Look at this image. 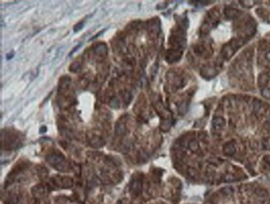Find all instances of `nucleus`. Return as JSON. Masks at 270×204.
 <instances>
[{
  "label": "nucleus",
  "mask_w": 270,
  "mask_h": 204,
  "mask_svg": "<svg viewBox=\"0 0 270 204\" xmlns=\"http://www.w3.org/2000/svg\"><path fill=\"white\" fill-rule=\"evenodd\" d=\"M269 75L268 73H263L259 75L258 82L260 86H264L269 82Z\"/></svg>",
  "instance_id": "nucleus-7"
},
{
  "label": "nucleus",
  "mask_w": 270,
  "mask_h": 204,
  "mask_svg": "<svg viewBox=\"0 0 270 204\" xmlns=\"http://www.w3.org/2000/svg\"><path fill=\"white\" fill-rule=\"evenodd\" d=\"M18 198L17 196L13 195L12 197H10V198L8 201V204H18Z\"/></svg>",
  "instance_id": "nucleus-14"
},
{
  "label": "nucleus",
  "mask_w": 270,
  "mask_h": 204,
  "mask_svg": "<svg viewBox=\"0 0 270 204\" xmlns=\"http://www.w3.org/2000/svg\"><path fill=\"white\" fill-rule=\"evenodd\" d=\"M263 96L266 98H270V89L264 88L263 91Z\"/></svg>",
  "instance_id": "nucleus-16"
},
{
  "label": "nucleus",
  "mask_w": 270,
  "mask_h": 204,
  "mask_svg": "<svg viewBox=\"0 0 270 204\" xmlns=\"http://www.w3.org/2000/svg\"><path fill=\"white\" fill-rule=\"evenodd\" d=\"M213 127L214 129L216 130H220L223 129L225 125V120H224L221 117H216L213 120Z\"/></svg>",
  "instance_id": "nucleus-3"
},
{
  "label": "nucleus",
  "mask_w": 270,
  "mask_h": 204,
  "mask_svg": "<svg viewBox=\"0 0 270 204\" xmlns=\"http://www.w3.org/2000/svg\"><path fill=\"white\" fill-rule=\"evenodd\" d=\"M238 14H239V11L234 9H227L225 12V15L227 16V18H235V17H236L238 15Z\"/></svg>",
  "instance_id": "nucleus-11"
},
{
  "label": "nucleus",
  "mask_w": 270,
  "mask_h": 204,
  "mask_svg": "<svg viewBox=\"0 0 270 204\" xmlns=\"http://www.w3.org/2000/svg\"><path fill=\"white\" fill-rule=\"evenodd\" d=\"M106 47L104 46V45H102V46H99L97 48V52L98 54H101V53H104V52H106Z\"/></svg>",
  "instance_id": "nucleus-15"
},
{
  "label": "nucleus",
  "mask_w": 270,
  "mask_h": 204,
  "mask_svg": "<svg viewBox=\"0 0 270 204\" xmlns=\"http://www.w3.org/2000/svg\"><path fill=\"white\" fill-rule=\"evenodd\" d=\"M25 166H26V164H17L16 167L13 169V171L9 173V175L8 176V178H7V183H8V182H9V183H11L12 181L16 177V176L18 175V173H20L22 169L25 168Z\"/></svg>",
  "instance_id": "nucleus-2"
},
{
  "label": "nucleus",
  "mask_w": 270,
  "mask_h": 204,
  "mask_svg": "<svg viewBox=\"0 0 270 204\" xmlns=\"http://www.w3.org/2000/svg\"><path fill=\"white\" fill-rule=\"evenodd\" d=\"M83 24H84V23H83L82 22H79V23H77V25L75 26V27H74V31H75V32L80 31V30H81V29H82V28L83 27V26H84Z\"/></svg>",
  "instance_id": "nucleus-17"
},
{
  "label": "nucleus",
  "mask_w": 270,
  "mask_h": 204,
  "mask_svg": "<svg viewBox=\"0 0 270 204\" xmlns=\"http://www.w3.org/2000/svg\"><path fill=\"white\" fill-rule=\"evenodd\" d=\"M13 55H14V54H13V55H11V53H9V55H7V59H8V60H9V59H11V58H12L13 57Z\"/></svg>",
  "instance_id": "nucleus-22"
},
{
  "label": "nucleus",
  "mask_w": 270,
  "mask_h": 204,
  "mask_svg": "<svg viewBox=\"0 0 270 204\" xmlns=\"http://www.w3.org/2000/svg\"><path fill=\"white\" fill-rule=\"evenodd\" d=\"M186 103H183L182 105H180V106L179 108V111H180V114H184V113H186Z\"/></svg>",
  "instance_id": "nucleus-18"
},
{
  "label": "nucleus",
  "mask_w": 270,
  "mask_h": 204,
  "mask_svg": "<svg viewBox=\"0 0 270 204\" xmlns=\"http://www.w3.org/2000/svg\"><path fill=\"white\" fill-rule=\"evenodd\" d=\"M59 185H61L62 187L64 188H69L72 186V179L68 177H64L61 179V181L59 182Z\"/></svg>",
  "instance_id": "nucleus-6"
},
{
  "label": "nucleus",
  "mask_w": 270,
  "mask_h": 204,
  "mask_svg": "<svg viewBox=\"0 0 270 204\" xmlns=\"http://www.w3.org/2000/svg\"><path fill=\"white\" fill-rule=\"evenodd\" d=\"M32 194L36 198H40L44 194V187L43 186H35L32 188Z\"/></svg>",
  "instance_id": "nucleus-8"
},
{
  "label": "nucleus",
  "mask_w": 270,
  "mask_h": 204,
  "mask_svg": "<svg viewBox=\"0 0 270 204\" xmlns=\"http://www.w3.org/2000/svg\"><path fill=\"white\" fill-rule=\"evenodd\" d=\"M189 147H190V149H191L192 151H196L197 149H199V144H198L197 141H195V140H192V141L190 143Z\"/></svg>",
  "instance_id": "nucleus-13"
},
{
  "label": "nucleus",
  "mask_w": 270,
  "mask_h": 204,
  "mask_svg": "<svg viewBox=\"0 0 270 204\" xmlns=\"http://www.w3.org/2000/svg\"><path fill=\"white\" fill-rule=\"evenodd\" d=\"M224 152L227 155H232L235 152V145L234 143L230 142L227 143L224 146Z\"/></svg>",
  "instance_id": "nucleus-5"
},
{
  "label": "nucleus",
  "mask_w": 270,
  "mask_h": 204,
  "mask_svg": "<svg viewBox=\"0 0 270 204\" xmlns=\"http://www.w3.org/2000/svg\"><path fill=\"white\" fill-rule=\"evenodd\" d=\"M264 147H265L267 149H270V138L267 139L264 142Z\"/></svg>",
  "instance_id": "nucleus-19"
},
{
  "label": "nucleus",
  "mask_w": 270,
  "mask_h": 204,
  "mask_svg": "<svg viewBox=\"0 0 270 204\" xmlns=\"http://www.w3.org/2000/svg\"><path fill=\"white\" fill-rule=\"evenodd\" d=\"M47 160L49 164L53 165L56 169L61 172H66L68 167L66 163H64V157L61 154H52L47 157Z\"/></svg>",
  "instance_id": "nucleus-1"
},
{
  "label": "nucleus",
  "mask_w": 270,
  "mask_h": 204,
  "mask_svg": "<svg viewBox=\"0 0 270 204\" xmlns=\"http://www.w3.org/2000/svg\"><path fill=\"white\" fill-rule=\"evenodd\" d=\"M266 59H267L268 61H269L270 62V51L269 52H268L266 53Z\"/></svg>",
  "instance_id": "nucleus-21"
},
{
  "label": "nucleus",
  "mask_w": 270,
  "mask_h": 204,
  "mask_svg": "<svg viewBox=\"0 0 270 204\" xmlns=\"http://www.w3.org/2000/svg\"><path fill=\"white\" fill-rule=\"evenodd\" d=\"M90 143L94 147H102L104 144V141L102 140L101 138L99 137H93L91 139Z\"/></svg>",
  "instance_id": "nucleus-9"
},
{
  "label": "nucleus",
  "mask_w": 270,
  "mask_h": 204,
  "mask_svg": "<svg viewBox=\"0 0 270 204\" xmlns=\"http://www.w3.org/2000/svg\"><path fill=\"white\" fill-rule=\"evenodd\" d=\"M189 173L191 174V176H193V177H195V175H196V172H195L194 169H190L189 170Z\"/></svg>",
  "instance_id": "nucleus-20"
},
{
  "label": "nucleus",
  "mask_w": 270,
  "mask_h": 204,
  "mask_svg": "<svg viewBox=\"0 0 270 204\" xmlns=\"http://www.w3.org/2000/svg\"><path fill=\"white\" fill-rule=\"evenodd\" d=\"M141 189V182L139 179H135L133 180L131 184V191L135 194H138Z\"/></svg>",
  "instance_id": "nucleus-4"
},
{
  "label": "nucleus",
  "mask_w": 270,
  "mask_h": 204,
  "mask_svg": "<svg viewBox=\"0 0 270 204\" xmlns=\"http://www.w3.org/2000/svg\"><path fill=\"white\" fill-rule=\"evenodd\" d=\"M126 132V126L122 123L116 124V135H122Z\"/></svg>",
  "instance_id": "nucleus-10"
},
{
  "label": "nucleus",
  "mask_w": 270,
  "mask_h": 204,
  "mask_svg": "<svg viewBox=\"0 0 270 204\" xmlns=\"http://www.w3.org/2000/svg\"><path fill=\"white\" fill-rule=\"evenodd\" d=\"M170 125H171V123H170V120H164L161 124H160V128L162 130H168L170 128Z\"/></svg>",
  "instance_id": "nucleus-12"
}]
</instances>
